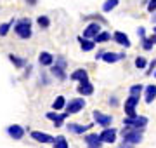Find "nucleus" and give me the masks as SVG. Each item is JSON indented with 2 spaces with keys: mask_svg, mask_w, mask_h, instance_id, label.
Returning <instances> with one entry per match:
<instances>
[{
  "mask_svg": "<svg viewBox=\"0 0 156 148\" xmlns=\"http://www.w3.org/2000/svg\"><path fill=\"white\" fill-rule=\"evenodd\" d=\"M122 138L125 143H130V145H137V143L142 141V129H135V127H130V125H125L122 129Z\"/></svg>",
  "mask_w": 156,
  "mask_h": 148,
  "instance_id": "obj_1",
  "label": "nucleus"
},
{
  "mask_svg": "<svg viewBox=\"0 0 156 148\" xmlns=\"http://www.w3.org/2000/svg\"><path fill=\"white\" fill-rule=\"evenodd\" d=\"M14 31H16L17 37H21V39H30V37H31V21H30L28 17H23V19L16 21Z\"/></svg>",
  "mask_w": 156,
  "mask_h": 148,
  "instance_id": "obj_2",
  "label": "nucleus"
},
{
  "mask_svg": "<svg viewBox=\"0 0 156 148\" xmlns=\"http://www.w3.org/2000/svg\"><path fill=\"white\" fill-rule=\"evenodd\" d=\"M123 125H130V127H135V129H144L146 125H147V119H146V117H140V115H135V117H125Z\"/></svg>",
  "mask_w": 156,
  "mask_h": 148,
  "instance_id": "obj_3",
  "label": "nucleus"
},
{
  "mask_svg": "<svg viewBox=\"0 0 156 148\" xmlns=\"http://www.w3.org/2000/svg\"><path fill=\"white\" fill-rule=\"evenodd\" d=\"M92 117H94V122L97 125H101V127H109L111 122H113L111 115L102 113V112H99V110H94V112H92Z\"/></svg>",
  "mask_w": 156,
  "mask_h": 148,
  "instance_id": "obj_4",
  "label": "nucleus"
},
{
  "mask_svg": "<svg viewBox=\"0 0 156 148\" xmlns=\"http://www.w3.org/2000/svg\"><path fill=\"white\" fill-rule=\"evenodd\" d=\"M139 105V96H134V94H130V98H127V101H125V115L127 117H135V106Z\"/></svg>",
  "mask_w": 156,
  "mask_h": 148,
  "instance_id": "obj_5",
  "label": "nucleus"
},
{
  "mask_svg": "<svg viewBox=\"0 0 156 148\" xmlns=\"http://www.w3.org/2000/svg\"><path fill=\"white\" fill-rule=\"evenodd\" d=\"M85 106V99L83 98H75L71 101L66 105V112L68 113H78V112H82Z\"/></svg>",
  "mask_w": 156,
  "mask_h": 148,
  "instance_id": "obj_6",
  "label": "nucleus"
},
{
  "mask_svg": "<svg viewBox=\"0 0 156 148\" xmlns=\"http://www.w3.org/2000/svg\"><path fill=\"white\" fill-rule=\"evenodd\" d=\"M83 139H85L87 148H102V143H104V141H102V138H101V134H95V132L87 134Z\"/></svg>",
  "mask_w": 156,
  "mask_h": 148,
  "instance_id": "obj_7",
  "label": "nucleus"
},
{
  "mask_svg": "<svg viewBox=\"0 0 156 148\" xmlns=\"http://www.w3.org/2000/svg\"><path fill=\"white\" fill-rule=\"evenodd\" d=\"M68 112H64V113H57V110L56 112H47V119L49 120H52L54 122V127H61L62 124H64V120H66V117H68Z\"/></svg>",
  "mask_w": 156,
  "mask_h": 148,
  "instance_id": "obj_8",
  "label": "nucleus"
},
{
  "mask_svg": "<svg viewBox=\"0 0 156 148\" xmlns=\"http://www.w3.org/2000/svg\"><path fill=\"white\" fill-rule=\"evenodd\" d=\"M50 73L54 75V77H56L57 80H61V82H64V80L68 79V75H66V68H64V66H61V65H52V66H50Z\"/></svg>",
  "mask_w": 156,
  "mask_h": 148,
  "instance_id": "obj_9",
  "label": "nucleus"
},
{
  "mask_svg": "<svg viewBox=\"0 0 156 148\" xmlns=\"http://www.w3.org/2000/svg\"><path fill=\"white\" fill-rule=\"evenodd\" d=\"M99 33H101V24L99 23H90L89 26L83 30V37H87V39H95Z\"/></svg>",
  "mask_w": 156,
  "mask_h": 148,
  "instance_id": "obj_10",
  "label": "nucleus"
},
{
  "mask_svg": "<svg viewBox=\"0 0 156 148\" xmlns=\"http://www.w3.org/2000/svg\"><path fill=\"white\" fill-rule=\"evenodd\" d=\"M101 138L104 143H115L116 141V129L113 127H104V131L101 132Z\"/></svg>",
  "mask_w": 156,
  "mask_h": 148,
  "instance_id": "obj_11",
  "label": "nucleus"
},
{
  "mask_svg": "<svg viewBox=\"0 0 156 148\" xmlns=\"http://www.w3.org/2000/svg\"><path fill=\"white\" fill-rule=\"evenodd\" d=\"M7 134L12 138V139H21L23 136H24V129H23L21 125H9L7 127Z\"/></svg>",
  "mask_w": 156,
  "mask_h": 148,
  "instance_id": "obj_12",
  "label": "nucleus"
},
{
  "mask_svg": "<svg viewBox=\"0 0 156 148\" xmlns=\"http://www.w3.org/2000/svg\"><path fill=\"white\" fill-rule=\"evenodd\" d=\"M31 138L38 143H54V139H56V138H52L50 134H47V132H40V131H33L31 132Z\"/></svg>",
  "mask_w": 156,
  "mask_h": 148,
  "instance_id": "obj_13",
  "label": "nucleus"
},
{
  "mask_svg": "<svg viewBox=\"0 0 156 148\" xmlns=\"http://www.w3.org/2000/svg\"><path fill=\"white\" fill-rule=\"evenodd\" d=\"M120 59H125V52H104V56H102V61L106 63H116Z\"/></svg>",
  "mask_w": 156,
  "mask_h": 148,
  "instance_id": "obj_14",
  "label": "nucleus"
},
{
  "mask_svg": "<svg viewBox=\"0 0 156 148\" xmlns=\"http://www.w3.org/2000/svg\"><path fill=\"white\" fill-rule=\"evenodd\" d=\"M78 94H82V96H90L92 92H94V86L90 84L89 80H85V82H80V86L76 87Z\"/></svg>",
  "mask_w": 156,
  "mask_h": 148,
  "instance_id": "obj_15",
  "label": "nucleus"
},
{
  "mask_svg": "<svg viewBox=\"0 0 156 148\" xmlns=\"http://www.w3.org/2000/svg\"><path fill=\"white\" fill-rule=\"evenodd\" d=\"M78 42H80V47H82V51L89 52L92 51L95 47V40L94 39H87V37H78Z\"/></svg>",
  "mask_w": 156,
  "mask_h": 148,
  "instance_id": "obj_16",
  "label": "nucleus"
},
{
  "mask_svg": "<svg viewBox=\"0 0 156 148\" xmlns=\"http://www.w3.org/2000/svg\"><path fill=\"white\" fill-rule=\"evenodd\" d=\"M68 131L73 132V134H83V132H87L92 127V124L90 125H82V124H68Z\"/></svg>",
  "mask_w": 156,
  "mask_h": 148,
  "instance_id": "obj_17",
  "label": "nucleus"
},
{
  "mask_svg": "<svg viewBox=\"0 0 156 148\" xmlns=\"http://www.w3.org/2000/svg\"><path fill=\"white\" fill-rule=\"evenodd\" d=\"M113 40H115L116 44H120V46H123V47H130V39H128L123 31H115Z\"/></svg>",
  "mask_w": 156,
  "mask_h": 148,
  "instance_id": "obj_18",
  "label": "nucleus"
},
{
  "mask_svg": "<svg viewBox=\"0 0 156 148\" xmlns=\"http://www.w3.org/2000/svg\"><path fill=\"white\" fill-rule=\"evenodd\" d=\"M69 79H71V80H78V82H85V80H89V73H87V70L78 68V70H75V72L69 75Z\"/></svg>",
  "mask_w": 156,
  "mask_h": 148,
  "instance_id": "obj_19",
  "label": "nucleus"
},
{
  "mask_svg": "<svg viewBox=\"0 0 156 148\" xmlns=\"http://www.w3.org/2000/svg\"><path fill=\"white\" fill-rule=\"evenodd\" d=\"M38 63L42 65V66H52V63H54V56H52L50 52H40Z\"/></svg>",
  "mask_w": 156,
  "mask_h": 148,
  "instance_id": "obj_20",
  "label": "nucleus"
},
{
  "mask_svg": "<svg viewBox=\"0 0 156 148\" xmlns=\"http://www.w3.org/2000/svg\"><path fill=\"white\" fill-rule=\"evenodd\" d=\"M144 92H146V94H144L146 103H149V105H151V103L154 101V98H156V86H154V84L147 86V87L144 89Z\"/></svg>",
  "mask_w": 156,
  "mask_h": 148,
  "instance_id": "obj_21",
  "label": "nucleus"
},
{
  "mask_svg": "<svg viewBox=\"0 0 156 148\" xmlns=\"http://www.w3.org/2000/svg\"><path fill=\"white\" fill-rule=\"evenodd\" d=\"M9 61H11L16 68H24V66H26V59H24V57H19V56H14V54H9Z\"/></svg>",
  "mask_w": 156,
  "mask_h": 148,
  "instance_id": "obj_22",
  "label": "nucleus"
},
{
  "mask_svg": "<svg viewBox=\"0 0 156 148\" xmlns=\"http://www.w3.org/2000/svg\"><path fill=\"white\" fill-rule=\"evenodd\" d=\"M52 108L57 110V112L62 110V108H66V98H64V96H57L56 99L52 101Z\"/></svg>",
  "mask_w": 156,
  "mask_h": 148,
  "instance_id": "obj_23",
  "label": "nucleus"
},
{
  "mask_svg": "<svg viewBox=\"0 0 156 148\" xmlns=\"http://www.w3.org/2000/svg\"><path fill=\"white\" fill-rule=\"evenodd\" d=\"M54 148H69L68 139L64 136H57L56 139H54Z\"/></svg>",
  "mask_w": 156,
  "mask_h": 148,
  "instance_id": "obj_24",
  "label": "nucleus"
},
{
  "mask_svg": "<svg viewBox=\"0 0 156 148\" xmlns=\"http://www.w3.org/2000/svg\"><path fill=\"white\" fill-rule=\"evenodd\" d=\"M109 39H111V33L109 31H101L94 40H95V44H102V42H108Z\"/></svg>",
  "mask_w": 156,
  "mask_h": 148,
  "instance_id": "obj_25",
  "label": "nucleus"
},
{
  "mask_svg": "<svg viewBox=\"0 0 156 148\" xmlns=\"http://www.w3.org/2000/svg\"><path fill=\"white\" fill-rule=\"evenodd\" d=\"M116 6H118V0H106V2H104V6H102V11L109 12V11H113Z\"/></svg>",
  "mask_w": 156,
  "mask_h": 148,
  "instance_id": "obj_26",
  "label": "nucleus"
},
{
  "mask_svg": "<svg viewBox=\"0 0 156 148\" xmlns=\"http://www.w3.org/2000/svg\"><path fill=\"white\" fill-rule=\"evenodd\" d=\"M11 26H14V19H12V21H9V23L0 24V37H4V35H7V33H9V30H11Z\"/></svg>",
  "mask_w": 156,
  "mask_h": 148,
  "instance_id": "obj_27",
  "label": "nucleus"
},
{
  "mask_svg": "<svg viewBox=\"0 0 156 148\" xmlns=\"http://www.w3.org/2000/svg\"><path fill=\"white\" fill-rule=\"evenodd\" d=\"M37 23H38L40 28H49V26H50V19L47 16H38Z\"/></svg>",
  "mask_w": 156,
  "mask_h": 148,
  "instance_id": "obj_28",
  "label": "nucleus"
},
{
  "mask_svg": "<svg viewBox=\"0 0 156 148\" xmlns=\"http://www.w3.org/2000/svg\"><path fill=\"white\" fill-rule=\"evenodd\" d=\"M142 91H144V87L140 86V84H135V86L130 87V94H134V96H140Z\"/></svg>",
  "mask_w": 156,
  "mask_h": 148,
  "instance_id": "obj_29",
  "label": "nucleus"
},
{
  "mask_svg": "<svg viewBox=\"0 0 156 148\" xmlns=\"http://www.w3.org/2000/svg\"><path fill=\"white\" fill-rule=\"evenodd\" d=\"M142 49H144V51H151V49H153V42H151V39H147V37L142 39Z\"/></svg>",
  "mask_w": 156,
  "mask_h": 148,
  "instance_id": "obj_30",
  "label": "nucleus"
},
{
  "mask_svg": "<svg viewBox=\"0 0 156 148\" xmlns=\"http://www.w3.org/2000/svg\"><path fill=\"white\" fill-rule=\"evenodd\" d=\"M135 66L139 70H142V68H146V59L142 56H139V57H135Z\"/></svg>",
  "mask_w": 156,
  "mask_h": 148,
  "instance_id": "obj_31",
  "label": "nucleus"
},
{
  "mask_svg": "<svg viewBox=\"0 0 156 148\" xmlns=\"http://www.w3.org/2000/svg\"><path fill=\"white\" fill-rule=\"evenodd\" d=\"M147 11H149V12H154L156 11V0H149V4H147Z\"/></svg>",
  "mask_w": 156,
  "mask_h": 148,
  "instance_id": "obj_32",
  "label": "nucleus"
},
{
  "mask_svg": "<svg viewBox=\"0 0 156 148\" xmlns=\"http://www.w3.org/2000/svg\"><path fill=\"white\" fill-rule=\"evenodd\" d=\"M56 63H57V65H61V66H64V68H66V59H64L62 56H57V57H56Z\"/></svg>",
  "mask_w": 156,
  "mask_h": 148,
  "instance_id": "obj_33",
  "label": "nucleus"
},
{
  "mask_svg": "<svg viewBox=\"0 0 156 148\" xmlns=\"http://www.w3.org/2000/svg\"><path fill=\"white\" fill-rule=\"evenodd\" d=\"M156 68V59H153V61L149 63V70H147V75H151L153 73V70Z\"/></svg>",
  "mask_w": 156,
  "mask_h": 148,
  "instance_id": "obj_34",
  "label": "nucleus"
},
{
  "mask_svg": "<svg viewBox=\"0 0 156 148\" xmlns=\"http://www.w3.org/2000/svg\"><path fill=\"white\" fill-rule=\"evenodd\" d=\"M137 35H139L140 39H144V37H146V30L144 28H139V30H137Z\"/></svg>",
  "mask_w": 156,
  "mask_h": 148,
  "instance_id": "obj_35",
  "label": "nucleus"
},
{
  "mask_svg": "<svg viewBox=\"0 0 156 148\" xmlns=\"http://www.w3.org/2000/svg\"><path fill=\"white\" fill-rule=\"evenodd\" d=\"M104 52H106V51H99L97 54H95V59H102V56H104Z\"/></svg>",
  "mask_w": 156,
  "mask_h": 148,
  "instance_id": "obj_36",
  "label": "nucleus"
},
{
  "mask_svg": "<svg viewBox=\"0 0 156 148\" xmlns=\"http://www.w3.org/2000/svg\"><path fill=\"white\" fill-rule=\"evenodd\" d=\"M118 148H132V145H130V143H125V141H123Z\"/></svg>",
  "mask_w": 156,
  "mask_h": 148,
  "instance_id": "obj_37",
  "label": "nucleus"
},
{
  "mask_svg": "<svg viewBox=\"0 0 156 148\" xmlns=\"http://www.w3.org/2000/svg\"><path fill=\"white\" fill-rule=\"evenodd\" d=\"M109 105H111V106H116V105H118L116 98H111V99H109Z\"/></svg>",
  "mask_w": 156,
  "mask_h": 148,
  "instance_id": "obj_38",
  "label": "nucleus"
},
{
  "mask_svg": "<svg viewBox=\"0 0 156 148\" xmlns=\"http://www.w3.org/2000/svg\"><path fill=\"white\" fill-rule=\"evenodd\" d=\"M149 39H151V42H153V44H156V33H154V35H151Z\"/></svg>",
  "mask_w": 156,
  "mask_h": 148,
  "instance_id": "obj_39",
  "label": "nucleus"
},
{
  "mask_svg": "<svg viewBox=\"0 0 156 148\" xmlns=\"http://www.w3.org/2000/svg\"><path fill=\"white\" fill-rule=\"evenodd\" d=\"M26 2H28L30 6H37V0H26Z\"/></svg>",
  "mask_w": 156,
  "mask_h": 148,
  "instance_id": "obj_40",
  "label": "nucleus"
},
{
  "mask_svg": "<svg viewBox=\"0 0 156 148\" xmlns=\"http://www.w3.org/2000/svg\"><path fill=\"white\" fill-rule=\"evenodd\" d=\"M153 23L156 24V14H154V16H153Z\"/></svg>",
  "mask_w": 156,
  "mask_h": 148,
  "instance_id": "obj_41",
  "label": "nucleus"
},
{
  "mask_svg": "<svg viewBox=\"0 0 156 148\" xmlns=\"http://www.w3.org/2000/svg\"><path fill=\"white\" fill-rule=\"evenodd\" d=\"M153 31H154V33H156V26H154V30H153Z\"/></svg>",
  "mask_w": 156,
  "mask_h": 148,
  "instance_id": "obj_42",
  "label": "nucleus"
},
{
  "mask_svg": "<svg viewBox=\"0 0 156 148\" xmlns=\"http://www.w3.org/2000/svg\"><path fill=\"white\" fill-rule=\"evenodd\" d=\"M154 77H156V72H154Z\"/></svg>",
  "mask_w": 156,
  "mask_h": 148,
  "instance_id": "obj_43",
  "label": "nucleus"
}]
</instances>
